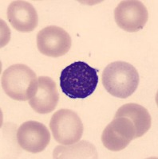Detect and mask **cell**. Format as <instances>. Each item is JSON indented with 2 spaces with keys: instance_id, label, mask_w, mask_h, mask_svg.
<instances>
[{
  "instance_id": "5b68a950",
  "label": "cell",
  "mask_w": 158,
  "mask_h": 159,
  "mask_svg": "<svg viewBox=\"0 0 158 159\" xmlns=\"http://www.w3.org/2000/svg\"><path fill=\"white\" fill-rule=\"evenodd\" d=\"M71 38L65 30L50 25L41 30L37 34V47L42 54L59 57L66 54L71 47Z\"/></svg>"
},
{
  "instance_id": "7c38bea8",
  "label": "cell",
  "mask_w": 158,
  "mask_h": 159,
  "mask_svg": "<svg viewBox=\"0 0 158 159\" xmlns=\"http://www.w3.org/2000/svg\"><path fill=\"white\" fill-rule=\"evenodd\" d=\"M55 158H97L98 154L93 145L85 141H82L73 147H57L54 152Z\"/></svg>"
},
{
  "instance_id": "277c9868",
  "label": "cell",
  "mask_w": 158,
  "mask_h": 159,
  "mask_svg": "<svg viewBox=\"0 0 158 159\" xmlns=\"http://www.w3.org/2000/svg\"><path fill=\"white\" fill-rule=\"evenodd\" d=\"M50 128L55 141L64 146L78 143L83 134V123L76 112L61 109L53 115Z\"/></svg>"
},
{
  "instance_id": "3957f363",
  "label": "cell",
  "mask_w": 158,
  "mask_h": 159,
  "mask_svg": "<svg viewBox=\"0 0 158 159\" xmlns=\"http://www.w3.org/2000/svg\"><path fill=\"white\" fill-rule=\"evenodd\" d=\"M38 86L35 72L26 65L16 64L6 69L2 76V87L11 99L26 101L35 95Z\"/></svg>"
},
{
  "instance_id": "7a4b0ae2",
  "label": "cell",
  "mask_w": 158,
  "mask_h": 159,
  "mask_svg": "<svg viewBox=\"0 0 158 159\" xmlns=\"http://www.w3.org/2000/svg\"><path fill=\"white\" fill-rule=\"evenodd\" d=\"M102 81L109 94L126 99L136 90L140 78L137 70L131 64L126 61H114L105 68Z\"/></svg>"
},
{
  "instance_id": "ba28073f",
  "label": "cell",
  "mask_w": 158,
  "mask_h": 159,
  "mask_svg": "<svg viewBox=\"0 0 158 159\" xmlns=\"http://www.w3.org/2000/svg\"><path fill=\"white\" fill-rule=\"evenodd\" d=\"M17 140L21 148L32 154H37L43 151L49 145L50 134L45 125L31 120L18 127Z\"/></svg>"
},
{
  "instance_id": "30bf717a",
  "label": "cell",
  "mask_w": 158,
  "mask_h": 159,
  "mask_svg": "<svg viewBox=\"0 0 158 159\" xmlns=\"http://www.w3.org/2000/svg\"><path fill=\"white\" fill-rule=\"evenodd\" d=\"M7 18L13 28L22 33L33 31L37 27L38 17L35 8L26 1H13L8 7Z\"/></svg>"
},
{
  "instance_id": "8992f818",
  "label": "cell",
  "mask_w": 158,
  "mask_h": 159,
  "mask_svg": "<svg viewBox=\"0 0 158 159\" xmlns=\"http://www.w3.org/2000/svg\"><path fill=\"white\" fill-rule=\"evenodd\" d=\"M117 25L127 32H137L144 28L149 18L146 7L141 1H122L114 10Z\"/></svg>"
},
{
  "instance_id": "9c48e42d",
  "label": "cell",
  "mask_w": 158,
  "mask_h": 159,
  "mask_svg": "<svg viewBox=\"0 0 158 159\" xmlns=\"http://www.w3.org/2000/svg\"><path fill=\"white\" fill-rule=\"evenodd\" d=\"M59 99L56 83L49 76L38 78V86L35 95L29 103L35 111L39 114H47L55 110Z\"/></svg>"
},
{
  "instance_id": "52a82bcc",
  "label": "cell",
  "mask_w": 158,
  "mask_h": 159,
  "mask_svg": "<svg viewBox=\"0 0 158 159\" xmlns=\"http://www.w3.org/2000/svg\"><path fill=\"white\" fill-rule=\"evenodd\" d=\"M134 139H136L135 126L126 117H114L102 134L104 147L111 151L124 150Z\"/></svg>"
},
{
  "instance_id": "6da1fadb",
  "label": "cell",
  "mask_w": 158,
  "mask_h": 159,
  "mask_svg": "<svg viewBox=\"0 0 158 159\" xmlns=\"http://www.w3.org/2000/svg\"><path fill=\"white\" fill-rule=\"evenodd\" d=\"M60 88L71 99H85L94 92L98 83V69L83 61H76L63 69Z\"/></svg>"
},
{
  "instance_id": "8fae6325",
  "label": "cell",
  "mask_w": 158,
  "mask_h": 159,
  "mask_svg": "<svg viewBox=\"0 0 158 159\" xmlns=\"http://www.w3.org/2000/svg\"><path fill=\"white\" fill-rule=\"evenodd\" d=\"M114 117H126L130 119L136 128V138L146 134L151 127V116L146 108L136 103H130L118 108Z\"/></svg>"
}]
</instances>
